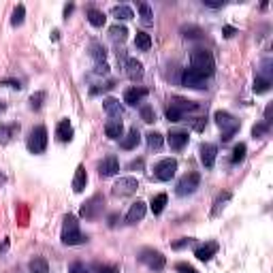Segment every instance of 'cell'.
<instances>
[{"label": "cell", "instance_id": "obj_32", "mask_svg": "<svg viewBox=\"0 0 273 273\" xmlns=\"http://www.w3.org/2000/svg\"><path fill=\"white\" fill-rule=\"evenodd\" d=\"M269 88H271L269 77H256V81H254V92H256V94H265V92H269Z\"/></svg>", "mask_w": 273, "mask_h": 273}, {"label": "cell", "instance_id": "obj_28", "mask_svg": "<svg viewBox=\"0 0 273 273\" xmlns=\"http://www.w3.org/2000/svg\"><path fill=\"white\" fill-rule=\"evenodd\" d=\"M90 54H92V58L96 60V64H103L105 58H107L105 47H103V45H98V43H92V45H90Z\"/></svg>", "mask_w": 273, "mask_h": 273}, {"label": "cell", "instance_id": "obj_41", "mask_svg": "<svg viewBox=\"0 0 273 273\" xmlns=\"http://www.w3.org/2000/svg\"><path fill=\"white\" fill-rule=\"evenodd\" d=\"M68 273H90L88 271V267H85V265H81V263H73L68 267Z\"/></svg>", "mask_w": 273, "mask_h": 273}, {"label": "cell", "instance_id": "obj_36", "mask_svg": "<svg viewBox=\"0 0 273 273\" xmlns=\"http://www.w3.org/2000/svg\"><path fill=\"white\" fill-rule=\"evenodd\" d=\"M109 34H111V39H113V41H124V39H126V34H128V30H126L124 26H111Z\"/></svg>", "mask_w": 273, "mask_h": 273}, {"label": "cell", "instance_id": "obj_49", "mask_svg": "<svg viewBox=\"0 0 273 273\" xmlns=\"http://www.w3.org/2000/svg\"><path fill=\"white\" fill-rule=\"evenodd\" d=\"M222 4H224V2H207V0H205V6H211V9H218V6H222Z\"/></svg>", "mask_w": 273, "mask_h": 273}, {"label": "cell", "instance_id": "obj_25", "mask_svg": "<svg viewBox=\"0 0 273 273\" xmlns=\"http://www.w3.org/2000/svg\"><path fill=\"white\" fill-rule=\"evenodd\" d=\"M171 107H175V109H179V111H195L197 109V103H192V100H186V98H173V103H171Z\"/></svg>", "mask_w": 273, "mask_h": 273}, {"label": "cell", "instance_id": "obj_44", "mask_svg": "<svg viewBox=\"0 0 273 273\" xmlns=\"http://www.w3.org/2000/svg\"><path fill=\"white\" fill-rule=\"evenodd\" d=\"M184 37H190V39H197V37H201V30L199 28H184Z\"/></svg>", "mask_w": 273, "mask_h": 273}, {"label": "cell", "instance_id": "obj_23", "mask_svg": "<svg viewBox=\"0 0 273 273\" xmlns=\"http://www.w3.org/2000/svg\"><path fill=\"white\" fill-rule=\"evenodd\" d=\"M135 47L141 49V52H147V49L152 47V37H149L147 32H136V37H135Z\"/></svg>", "mask_w": 273, "mask_h": 273}, {"label": "cell", "instance_id": "obj_37", "mask_svg": "<svg viewBox=\"0 0 273 273\" xmlns=\"http://www.w3.org/2000/svg\"><path fill=\"white\" fill-rule=\"evenodd\" d=\"M141 120L147 122V124L156 122V113H154V109H152L149 105H143V107H141Z\"/></svg>", "mask_w": 273, "mask_h": 273}, {"label": "cell", "instance_id": "obj_39", "mask_svg": "<svg viewBox=\"0 0 273 273\" xmlns=\"http://www.w3.org/2000/svg\"><path fill=\"white\" fill-rule=\"evenodd\" d=\"M64 231H79L75 215H67V218H64Z\"/></svg>", "mask_w": 273, "mask_h": 273}, {"label": "cell", "instance_id": "obj_17", "mask_svg": "<svg viewBox=\"0 0 273 273\" xmlns=\"http://www.w3.org/2000/svg\"><path fill=\"white\" fill-rule=\"evenodd\" d=\"M103 107H105V111L109 113L111 118H118V120H120L122 116H124V109H122V105H120L118 98H111V96L105 98V100H103Z\"/></svg>", "mask_w": 273, "mask_h": 273}, {"label": "cell", "instance_id": "obj_46", "mask_svg": "<svg viewBox=\"0 0 273 273\" xmlns=\"http://www.w3.org/2000/svg\"><path fill=\"white\" fill-rule=\"evenodd\" d=\"M98 273H118V267H111V265L109 267H100Z\"/></svg>", "mask_w": 273, "mask_h": 273}, {"label": "cell", "instance_id": "obj_34", "mask_svg": "<svg viewBox=\"0 0 273 273\" xmlns=\"http://www.w3.org/2000/svg\"><path fill=\"white\" fill-rule=\"evenodd\" d=\"M246 152H248V147H246V143H237L235 149H233V158L231 160L237 164V162H241L243 158H246Z\"/></svg>", "mask_w": 273, "mask_h": 273}, {"label": "cell", "instance_id": "obj_3", "mask_svg": "<svg viewBox=\"0 0 273 273\" xmlns=\"http://www.w3.org/2000/svg\"><path fill=\"white\" fill-rule=\"evenodd\" d=\"M26 145H28V149H30L32 154H43V152H45V147H47V128L45 126L32 128V133H30V136H28Z\"/></svg>", "mask_w": 273, "mask_h": 273}, {"label": "cell", "instance_id": "obj_8", "mask_svg": "<svg viewBox=\"0 0 273 273\" xmlns=\"http://www.w3.org/2000/svg\"><path fill=\"white\" fill-rule=\"evenodd\" d=\"M182 83L186 85V88H195V90H205L207 88V77H203L201 73H197V70H184L182 75Z\"/></svg>", "mask_w": 273, "mask_h": 273}, {"label": "cell", "instance_id": "obj_19", "mask_svg": "<svg viewBox=\"0 0 273 273\" xmlns=\"http://www.w3.org/2000/svg\"><path fill=\"white\" fill-rule=\"evenodd\" d=\"M88 237L81 235L79 231H64L62 233V243L64 246H79V243H85Z\"/></svg>", "mask_w": 273, "mask_h": 273}, {"label": "cell", "instance_id": "obj_35", "mask_svg": "<svg viewBox=\"0 0 273 273\" xmlns=\"http://www.w3.org/2000/svg\"><path fill=\"white\" fill-rule=\"evenodd\" d=\"M162 143H164V139H162L160 133H149L147 135V145L152 147V149H160Z\"/></svg>", "mask_w": 273, "mask_h": 273}, {"label": "cell", "instance_id": "obj_1", "mask_svg": "<svg viewBox=\"0 0 273 273\" xmlns=\"http://www.w3.org/2000/svg\"><path fill=\"white\" fill-rule=\"evenodd\" d=\"M190 64H192V70H197V73H201L203 77L213 75V70H215L213 56H211V52H207V49H195L190 56Z\"/></svg>", "mask_w": 273, "mask_h": 273}, {"label": "cell", "instance_id": "obj_18", "mask_svg": "<svg viewBox=\"0 0 273 273\" xmlns=\"http://www.w3.org/2000/svg\"><path fill=\"white\" fill-rule=\"evenodd\" d=\"M126 75L133 79V81H136V79L143 77V64L136 60V58H128L126 60Z\"/></svg>", "mask_w": 273, "mask_h": 273}, {"label": "cell", "instance_id": "obj_22", "mask_svg": "<svg viewBox=\"0 0 273 273\" xmlns=\"http://www.w3.org/2000/svg\"><path fill=\"white\" fill-rule=\"evenodd\" d=\"M85 184H88V173H85L83 164H79L77 171H75V179H73V190L75 192H83Z\"/></svg>", "mask_w": 273, "mask_h": 273}, {"label": "cell", "instance_id": "obj_16", "mask_svg": "<svg viewBox=\"0 0 273 273\" xmlns=\"http://www.w3.org/2000/svg\"><path fill=\"white\" fill-rule=\"evenodd\" d=\"M105 133L109 139H122V135H124V124H122V120H109L105 124Z\"/></svg>", "mask_w": 273, "mask_h": 273}, {"label": "cell", "instance_id": "obj_9", "mask_svg": "<svg viewBox=\"0 0 273 273\" xmlns=\"http://www.w3.org/2000/svg\"><path fill=\"white\" fill-rule=\"evenodd\" d=\"M136 188H139V184H136L135 177H120L116 182V186H113V195L116 197H128V195H133Z\"/></svg>", "mask_w": 273, "mask_h": 273}, {"label": "cell", "instance_id": "obj_38", "mask_svg": "<svg viewBox=\"0 0 273 273\" xmlns=\"http://www.w3.org/2000/svg\"><path fill=\"white\" fill-rule=\"evenodd\" d=\"M43 98H45V92H37V94H32V96H30V107H32L34 111H39V109H41Z\"/></svg>", "mask_w": 273, "mask_h": 273}, {"label": "cell", "instance_id": "obj_31", "mask_svg": "<svg viewBox=\"0 0 273 273\" xmlns=\"http://www.w3.org/2000/svg\"><path fill=\"white\" fill-rule=\"evenodd\" d=\"M164 205H167V195H156L152 199V211H154V215L162 213L164 211Z\"/></svg>", "mask_w": 273, "mask_h": 273}, {"label": "cell", "instance_id": "obj_12", "mask_svg": "<svg viewBox=\"0 0 273 273\" xmlns=\"http://www.w3.org/2000/svg\"><path fill=\"white\" fill-rule=\"evenodd\" d=\"M143 215H145V203L143 201H135L126 213V222L128 224H136L139 220H143Z\"/></svg>", "mask_w": 273, "mask_h": 273}, {"label": "cell", "instance_id": "obj_40", "mask_svg": "<svg viewBox=\"0 0 273 273\" xmlns=\"http://www.w3.org/2000/svg\"><path fill=\"white\" fill-rule=\"evenodd\" d=\"M182 118H184V113L179 109H175V107H169V109H167V120L169 122H179Z\"/></svg>", "mask_w": 273, "mask_h": 273}, {"label": "cell", "instance_id": "obj_24", "mask_svg": "<svg viewBox=\"0 0 273 273\" xmlns=\"http://www.w3.org/2000/svg\"><path fill=\"white\" fill-rule=\"evenodd\" d=\"M28 269H30V273H49V265L45 258H32L30 265H28Z\"/></svg>", "mask_w": 273, "mask_h": 273}, {"label": "cell", "instance_id": "obj_26", "mask_svg": "<svg viewBox=\"0 0 273 273\" xmlns=\"http://www.w3.org/2000/svg\"><path fill=\"white\" fill-rule=\"evenodd\" d=\"M105 13L103 11H98V9H88V21L92 26H96V28H100V26H105Z\"/></svg>", "mask_w": 273, "mask_h": 273}, {"label": "cell", "instance_id": "obj_27", "mask_svg": "<svg viewBox=\"0 0 273 273\" xmlns=\"http://www.w3.org/2000/svg\"><path fill=\"white\" fill-rule=\"evenodd\" d=\"M111 15L116 17V19H131V17H135V15H133V11L128 9L126 4H118V6H113V9H111Z\"/></svg>", "mask_w": 273, "mask_h": 273}, {"label": "cell", "instance_id": "obj_20", "mask_svg": "<svg viewBox=\"0 0 273 273\" xmlns=\"http://www.w3.org/2000/svg\"><path fill=\"white\" fill-rule=\"evenodd\" d=\"M169 145L171 149H182L186 147V143H188V133H184V131H175V133H171L169 135Z\"/></svg>", "mask_w": 273, "mask_h": 273}, {"label": "cell", "instance_id": "obj_5", "mask_svg": "<svg viewBox=\"0 0 273 273\" xmlns=\"http://www.w3.org/2000/svg\"><path fill=\"white\" fill-rule=\"evenodd\" d=\"M175 171H177V160H173V158H164V160H160L154 167V177L160 179V182H169V179L175 175Z\"/></svg>", "mask_w": 273, "mask_h": 273}, {"label": "cell", "instance_id": "obj_10", "mask_svg": "<svg viewBox=\"0 0 273 273\" xmlns=\"http://www.w3.org/2000/svg\"><path fill=\"white\" fill-rule=\"evenodd\" d=\"M118 171H120V162H118L116 156H107V158H103V162L98 164L100 177H113Z\"/></svg>", "mask_w": 273, "mask_h": 273}, {"label": "cell", "instance_id": "obj_15", "mask_svg": "<svg viewBox=\"0 0 273 273\" xmlns=\"http://www.w3.org/2000/svg\"><path fill=\"white\" fill-rule=\"evenodd\" d=\"M218 252V243L215 241H209V243H205V246H201V248H197V252H195V256L199 258V261H203V263H207V261H211V256Z\"/></svg>", "mask_w": 273, "mask_h": 273}, {"label": "cell", "instance_id": "obj_6", "mask_svg": "<svg viewBox=\"0 0 273 273\" xmlns=\"http://www.w3.org/2000/svg\"><path fill=\"white\" fill-rule=\"evenodd\" d=\"M199 184H201V175H199V173H188V175H184L182 179H179V184H177V195H179V197H188V195H192V192L199 188Z\"/></svg>", "mask_w": 273, "mask_h": 273}, {"label": "cell", "instance_id": "obj_2", "mask_svg": "<svg viewBox=\"0 0 273 273\" xmlns=\"http://www.w3.org/2000/svg\"><path fill=\"white\" fill-rule=\"evenodd\" d=\"M215 124H218L222 128V141H231V136L239 131V120L233 118L231 113L226 111H218L215 113Z\"/></svg>", "mask_w": 273, "mask_h": 273}, {"label": "cell", "instance_id": "obj_45", "mask_svg": "<svg viewBox=\"0 0 273 273\" xmlns=\"http://www.w3.org/2000/svg\"><path fill=\"white\" fill-rule=\"evenodd\" d=\"M271 111H273V105L269 103L267 109H265V124H271Z\"/></svg>", "mask_w": 273, "mask_h": 273}, {"label": "cell", "instance_id": "obj_29", "mask_svg": "<svg viewBox=\"0 0 273 273\" xmlns=\"http://www.w3.org/2000/svg\"><path fill=\"white\" fill-rule=\"evenodd\" d=\"M136 6H139V13H141V21H143L145 26H149V24H152V17H154L152 6H149L147 2H139Z\"/></svg>", "mask_w": 273, "mask_h": 273}, {"label": "cell", "instance_id": "obj_21", "mask_svg": "<svg viewBox=\"0 0 273 273\" xmlns=\"http://www.w3.org/2000/svg\"><path fill=\"white\" fill-rule=\"evenodd\" d=\"M139 141H141L139 131H136V128H131V131H128V135L120 141V145H122V149H135L136 145H139Z\"/></svg>", "mask_w": 273, "mask_h": 273}, {"label": "cell", "instance_id": "obj_43", "mask_svg": "<svg viewBox=\"0 0 273 273\" xmlns=\"http://www.w3.org/2000/svg\"><path fill=\"white\" fill-rule=\"evenodd\" d=\"M175 269H177L179 273H199L195 267H190V265H186V263H177Z\"/></svg>", "mask_w": 273, "mask_h": 273}, {"label": "cell", "instance_id": "obj_42", "mask_svg": "<svg viewBox=\"0 0 273 273\" xmlns=\"http://www.w3.org/2000/svg\"><path fill=\"white\" fill-rule=\"evenodd\" d=\"M269 131V124H258V126H254L252 128V135H254V139H256V136H263L265 133H267Z\"/></svg>", "mask_w": 273, "mask_h": 273}, {"label": "cell", "instance_id": "obj_13", "mask_svg": "<svg viewBox=\"0 0 273 273\" xmlns=\"http://www.w3.org/2000/svg\"><path fill=\"white\" fill-rule=\"evenodd\" d=\"M147 96V90L145 88H128L126 92H124V103L126 105H131V107H135L136 103H141L143 98Z\"/></svg>", "mask_w": 273, "mask_h": 273}, {"label": "cell", "instance_id": "obj_48", "mask_svg": "<svg viewBox=\"0 0 273 273\" xmlns=\"http://www.w3.org/2000/svg\"><path fill=\"white\" fill-rule=\"evenodd\" d=\"M186 243H188V239H182V241H175V243H173V248H175V250H179V248H184V246H186Z\"/></svg>", "mask_w": 273, "mask_h": 273}, {"label": "cell", "instance_id": "obj_50", "mask_svg": "<svg viewBox=\"0 0 273 273\" xmlns=\"http://www.w3.org/2000/svg\"><path fill=\"white\" fill-rule=\"evenodd\" d=\"M224 34H226V37H233V34H235V28L226 26V28H224Z\"/></svg>", "mask_w": 273, "mask_h": 273}, {"label": "cell", "instance_id": "obj_33", "mask_svg": "<svg viewBox=\"0 0 273 273\" xmlns=\"http://www.w3.org/2000/svg\"><path fill=\"white\" fill-rule=\"evenodd\" d=\"M24 17H26V6H24V4H17L15 11H13L11 24H13V26H21V24H24Z\"/></svg>", "mask_w": 273, "mask_h": 273}, {"label": "cell", "instance_id": "obj_4", "mask_svg": "<svg viewBox=\"0 0 273 273\" xmlns=\"http://www.w3.org/2000/svg\"><path fill=\"white\" fill-rule=\"evenodd\" d=\"M103 205H105V199L100 195H94L90 201H85L81 205V215L85 220H96L100 215V211H103Z\"/></svg>", "mask_w": 273, "mask_h": 273}, {"label": "cell", "instance_id": "obj_7", "mask_svg": "<svg viewBox=\"0 0 273 273\" xmlns=\"http://www.w3.org/2000/svg\"><path fill=\"white\" fill-rule=\"evenodd\" d=\"M141 263H145L149 269H154V271H162L164 269V256L158 252V250H143L141 252Z\"/></svg>", "mask_w": 273, "mask_h": 273}, {"label": "cell", "instance_id": "obj_51", "mask_svg": "<svg viewBox=\"0 0 273 273\" xmlns=\"http://www.w3.org/2000/svg\"><path fill=\"white\" fill-rule=\"evenodd\" d=\"M203 126H205V120H201V122H197V124H195L197 131H203Z\"/></svg>", "mask_w": 273, "mask_h": 273}, {"label": "cell", "instance_id": "obj_30", "mask_svg": "<svg viewBox=\"0 0 273 273\" xmlns=\"http://www.w3.org/2000/svg\"><path fill=\"white\" fill-rule=\"evenodd\" d=\"M231 192H224V195H220L218 199H215V205H213V209H211V215H220V211L226 207V201H231Z\"/></svg>", "mask_w": 273, "mask_h": 273}, {"label": "cell", "instance_id": "obj_14", "mask_svg": "<svg viewBox=\"0 0 273 273\" xmlns=\"http://www.w3.org/2000/svg\"><path fill=\"white\" fill-rule=\"evenodd\" d=\"M56 136H58V141H62V143H68L70 139H73V126H70L68 120H60V122H58Z\"/></svg>", "mask_w": 273, "mask_h": 273}, {"label": "cell", "instance_id": "obj_11", "mask_svg": "<svg viewBox=\"0 0 273 273\" xmlns=\"http://www.w3.org/2000/svg\"><path fill=\"white\" fill-rule=\"evenodd\" d=\"M215 156H218V147H215L213 143H203V145H201V162L205 164V169L213 167Z\"/></svg>", "mask_w": 273, "mask_h": 273}, {"label": "cell", "instance_id": "obj_47", "mask_svg": "<svg viewBox=\"0 0 273 273\" xmlns=\"http://www.w3.org/2000/svg\"><path fill=\"white\" fill-rule=\"evenodd\" d=\"M73 9H75L73 4H67V6H64V17H68L70 13H73Z\"/></svg>", "mask_w": 273, "mask_h": 273}]
</instances>
